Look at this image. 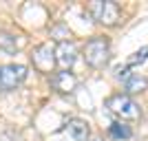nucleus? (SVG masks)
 Wrapping results in <instances>:
<instances>
[{
    "label": "nucleus",
    "mask_w": 148,
    "mask_h": 141,
    "mask_svg": "<svg viewBox=\"0 0 148 141\" xmlns=\"http://www.w3.org/2000/svg\"><path fill=\"white\" fill-rule=\"evenodd\" d=\"M108 135H111L113 139H130L133 130H130V126H126L124 121H113L111 126H108Z\"/></svg>",
    "instance_id": "nucleus-11"
},
{
    "label": "nucleus",
    "mask_w": 148,
    "mask_h": 141,
    "mask_svg": "<svg viewBox=\"0 0 148 141\" xmlns=\"http://www.w3.org/2000/svg\"><path fill=\"white\" fill-rule=\"evenodd\" d=\"M146 57H148V46H144V49H139V51L135 53V55H133V57L128 60V64H130V66H135V64H142V62L146 60Z\"/></svg>",
    "instance_id": "nucleus-12"
},
{
    "label": "nucleus",
    "mask_w": 148,
    "mask_h": 141,
    "mask_svg": "<svg viewBox=\"0 0 148 141\" xmlns=\"http://www.w3.org/2000/svg\"><path fill=\"white\" fill-rule=\"evenodd\" d=\"M88 16L104 27H115L119 25L122 11H119V5L113 0H91L88 2Z\"/></svg>",
    "instance_id": "nucleus-3"
},
{
    "label": "nucleus",
    "mask_w": 148,
    "mask_h": 141,
    "mask_svg": "<svg viewBox=\"0 0 148 141\" xmlns=\"http://www.w3.org/2000/svg\"><path fill=\"white\" fill-rule=\"evenodd\" d=\"M84 62L91 68H104L111 62V42L104 35H93L91 40H86L84 44Z\"/></svg>",
    "instance_id": "nucleus-1"
},
{
    "label": "nucleus",
    "mask_w": 148,
    "mask_h": 141,
    "mask_svg": "<svg viewBox=\"0 0 148 141\" xmlns=\"http://www.w3.org/2000/svg\"><path fill=\"white\" fill-rule=\"evenodd\" d=\"M31 64L40 73H53L58 60H56V46L51 44H38L31 53Z\"/></svg>",
    "instance_id": "nucleus-5"
},
{
    "label": "nucleus",
    "mask_w": 148,
    "mask_h": 141,
    "mask_svg": "<svg viewBox=\"0 0 148 141\" xmlns=\"http://www.w3.org/2000/svg\"><path fill=\"white\" fill-rule=\"evenodd\" d=\"M51 86L53 91H58L60 95H71V93L77 88V77H75L71 71H56L51 75Z\"/></svg>",
    "instance_id": "nucleus-7"
},
{
    "label": "nucleus",
    "mask_w": 148,
    "mask_h": 141,
    "mask_svg": "<svg viewBox=\"0 0 148 141\" xmlns=\"http://www.w3.org/2000/svg\"><path fill=\"white\" fill-rule=\"evenodd\" d=\"M18 49H20L18 35H16V33H9V31H0V51H5V53L13 55Z\"/></svg>",
    "instance_id": "nucleus-10"
},
{
    "label": "nucleus",
    "mask_w": 148,
    "mask_h": 141,
    "mask_svg": "<svg viewBox=\"0 0 148 141\" xmlns=\"http://www.w3.org/2000/svg\"><path fill=\"white\" fill-rule=\"evenodd\" d=\"M93 141H102V139H93Z\"/></svg>",
    "instance_id": "nucleus-13"
},
{
    "label": "nucleus",
    "mask_w": 148,
    "mask_h": 141,
    "mask_svg": "<svg viewBox=\"0 0 148 141\" xmlns=\"http://www.w3.org/2000/svg\"><path fill=\"white\" fill-rule=\"evenodd\" d=\"M56 60L62 66V71H69L73 66L75 60H77V46H75L73 40H60L56 44Z\"/></svg>",
    "instance_id": "nucleus-6"
},
{
    "label": "nucleus",
    "mask_w": 148,
    "mask_h": 141,
    "mask_svg": "<svg viewBox=\"0 0 148 141\" xmlns=\"http://www.w3.org/2000/svg\"><path fill=\"white\" fill-rule=\"evenodd\" d=\"M124 88H126V95L144 93L148 88V77H144V75H128L126 82H124Z\"/></svg>",
    "instance_id": "nucleus-9"
},
{
    "label": "nucleus",
    "mask_w": 148,
    "mask_h": 141,
    "mask_svg": "<svg viewBox=\"0 0 148 141\" xmlns=\"http://www.w3.org/2000/svg\"><path fill=\"white\" fill-rule=\"evenodd\" d=\"M106 108L122 121H137L142 117V108L135 99L126 93H115L106 99Z\"/></svg>",
    "instance_id": "nucleus-2"
},
{
    "label": "nucleus",
    "mask_w": 148,
    "mask_h": 141,
    "mask_svg": "<svg viewBox=\"0 0 148 141\" xmlns=\"http://www.w3.org/2000/svg\"><path fill=\"white\" fill-rule=\"evenodd\" d=\"M27 80V66L22 64H2L0 66V93H9Z\"/></svg>",
    "instance_id": "nucleus-4"
},
{
    "label": "nucleus",
    "mask_w": 148,
    "mask_h": 141,
    "mask_svg": "<svg viewBox=\"0 0 148 141\" xmlns=\"http://www.w3.org/2000/svg\"><path fill=\"white\" fill-rule=\"evenodd\" d=\"M64 128H66L69 137L73 141H88V135H91V128H88V123L80 117H73V119H69L64 123Z\"/></svg>",
    "instance_id": "nucleus-8"
}]
</instances>
